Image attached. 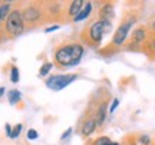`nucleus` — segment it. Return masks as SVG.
<instances>
[{
	"label": "nucleus",
	"mask_w": 155,
	"mask_h": 145,
	"mask_svg": "<svg viewBox=\"0 0 155 145\" xmlns=\"http://www.w3.org/2000/svg\"><path fill=\"white\" fill-rule=\"evenodd\" d=\"M135 17H131V19H125L124 22L119 25V28L116 29L115 35H114V38H112V46H115V48H119L125 43V40L128 38V33H129V30L131 28L134 26V23H135Z\"/></svg>",
	"instance_id": "5"
},
{
	"label": "nucleus",
	"mask_w": 155,
	"mask_h": 145,
	"mask_svg": "<svg viewBox=\"0 0 155 145\" xmlns=\"http://www.w3.org/2000/svg\"><path fill=\"white\" fill-rule=\"evenodd\" d=\"M25 29V20L20 10H12L10 15L6 19V32L10 35L12 38H17L23 33Z\"/></svg>",
	"instance_id": "3"
},
{
	"label": "nucleus",
	"mask_w": 155,
	"mask_h": 145,
	"mask_svg": "<svg viewBox=\"0 0 155 145\" xmlns=\"http://www.w3.org/2000/svg\"><path fill=\"white\" fill-rule=\"evenodd\" d=\"M96 127H98L96 119H95V118H88L86 121H83L82 128H81V132H82L83 137H89V135H92L95 132Z\"/></svg>",
	"instance_id": "8"
},
{
	"label": "nucleus",
	"mask_w": 155,
	"mask_h": 145,
	"mask_svg": "<svg viewBox=\"0 0 155 145\" xmlns=\"http://www.w3.org/2000/svg\"><path fill=\"white\" fill-rule=\"evenodd\" d=\"M22 15H23V20L28 23H36L42 19V12L36 6H28L22 12Z\"/></svg>",
	"instance_id": "6"
},
{
	"label": "nucleus",
	"mask_w": 155,
	"mask_h": 145,
	"mask_svg": "<svg viewBox=\"0 0 155 145\" xmlns=\"http://www.w3.org/2000/svg\"><path fill=\"white\" fill-rule=\"evenodd\" d=\"M83 6H85V2H83V0H75V2H72L71 6H69V10H68L69 16H72L73 19H75V17L81 13V10L83 9Z\"/></svg>",
	"instance_id": "11"
},
{
	"label": "nucleus",
	"mask_w": 155,
	"mask_h": 145,
	"mask_svg": "<svg viewBox=\"0 0 155 145\" xmlns=\"http://www.w3.org/2000/svg\"><path fill=\"white\" fill-rule=\"evenodd\" d=\"M6 135H7V137H9V138H10V135H12V129H13V127H12L10 124H6Z\"/></svg>",
	"instance_id": "24"
},
{
	"label": "nucleus",
	"mask_w": 155,
	"mask_h": 145,
	"mask_svg": "<svg viewBox=\"0 0 155 145\" xmlns=\"http://www.w3.org/2000/svg\"><path fill=\"white\" fill-rule=\"evenodd\" d=\"M72 131H73V128H68L63 134H62V137H61V141H65L66 138H69L71 137V134H72Z\"/></svg>",
	"instance_id": "22"
},
{
	"label": "nucleus",
	"mask_w": 155,
	"mask_h": 145,
	"mask_svg": "<svg viewBox=\"0 0 155 145\" xmlns=\"http://www.w3.org/2000/svg\"><path fill=\"white\" fill-rule=\"evenodd\" d=\"M83 46L81 43H66L59 46L55 52V63L61 68L76 66L82 61Z\"/></svg>",
	"instance_id": "1"
},
{
	"label": "nucleus",
	"mask_w": 155,
	"mask_h": 145,
	"mask_svg": "<svg viewBox=\"0 0 155 145\" xmlns=\"http://www.w3.org/2000/svg\"><path fill=\"white\" fill-rule=\"evenodd\" d=\"M5 92H6V89H5V86H0V98L5 95Z\"/></svg>",
	"instance_id": "26"
},
{
	"label": "nucleus",
	"mask_w": 155,
	"mask_h": 145,
	"mask_svg": "<svg viewBox=\"0 0 155 145\" xmlns=\"http://www.w3.org/2000/svg\"><path fill=\"white\" fill-rule=\"evenodd\" d=\"M138 144L139 145H151V138L148 137V135H139L138 137Z\"/></svg>",
	"instance_id": "18"
},
{
	"label": "nucleus",
	"mask_w": 155,
	"mask_h": 145,
	"mask_svg": "<svg viewBox=\"0 0 155 145\" xmlns=\"http://www.w3.org/2000/svg\"><path fill=\"white\" fill-rule=\"evenodd\" d=\"M147 36H148V33H147L145 28L135 29V30H134V33H132V38H131V45H129V49H132V48L138 49L139 45H141V43H144L145 40H147Z\"/></svg>",
	"instance_id": "7"
},
{
	"label": "nucleus",
	"mask_w": 155,
	"mask_h": 145,
	"mask_svg": "<svg viewBox=\"0 0 155 145\" xmlns=\"http://www.w3.org/2000/svg\"><path fill=\"white\" fill-rule=\"evenodd\" d=\"M148 45H150V48L155 52V38H152V39L150 40V43H148Z\"/></svg>",
	"instance_id": "25"
},
{
	"label": "nucleus",
	"mask_w": 155,
	"mask_h": 145,
	"mask_svg": "<svg viewBox=\"0 0 155 145\" xmlns=\"http://www.w3.org/2000/svg\"><path fill=\"white\" fill-rule=\"evenodd\" d=\"M112 28V23L109 20H96L94 22L88 29V43L91 45H99L101 42H102V38H104V35L108 33Z\"/></svg>",
	"instance_id": "2"
},
{
	"label": "nucleus",
	"mask_w": 155,
	"mask_h": 145,
	"mask_svg": "<svg viewBox=\"0 0 155 145\" xmlns=\"http://www.w3.org/2000/svg\"><path fill=\"white\" fill-rule=\"evenodd\" d=\"M151 30H152V32H155V20L151 23Z\"/></svg>",
	"instance_id": "27"
},
{
	"label": "nucleus",
	"mask_w": 155,
	"mask_h": 145,
	"mask_svg": "<svg viewBox=\"0 0 155 145\" xmlns=\"http://www.w3.org/2000/svg\"><path fill=\"white\" fill-rule=\"evenodd\" d=\"M38 137H39V134H38V131H36V129L30 128V129L28 131V140H30V141L38 140Z\"/></svg>",
	"instance_id": "21"
},
{
	"label": "nucleus",
	"mask_w": 155,
	"mask_h": 145,
	"mask_svg": "<svg viewBox=\"0 0 155 145\" xmlns=\"http://www.w3.org/2000/svg\"><path fill=\"white\" fill-rule=\"evenodd\" d=\"M10 81L13 84H17L20 81V75H19V69L17 66H12V71H10Z\"/></svg>",
	"instance_id": "16"
},
{
	"label": "nucleus",
	"mask_w": 155,
	"mask_h": 145,
	"mask_svg": "<svg viewBox=\"0 0 155 145\" xmlns=\"http://www.w3.org/2000/svg\"><path fill=\"white\" fill-rule=\"evenodd\" d=\"M22 129H23V125H22V124H17V125H15V127H13V129H12V135H10L12 140H16L17 137L20 135Z\"/></svg>",
	"instance_id": "17"
},
{
	"label": "nucleus",
	"mask_w": 155,
	"mask_h": 145,
	"mask_svg": "<svg viewBox=\"0 0 155 145\" xmlns=\"http://www.w3.org/2000/svg\"><path fill=\"white\" fill-rule=\"evenodd\" d=\"M52 68H53V63H50V62H46V63H43L42 66H40V69H39V76H46V75H49V72L52 71Z\"/></svg>",
	"instance_id": "15"
},
{
	"label": "nucleus",
	"mask_w": 155,
	"mask_h": 145,
	"mask_svg": "<svg viewBox=\"0 0 155 145\" xmlns=\"http://www.w3.org/2000/svg\"><path fill=\"white\" fill-rule=\"evenodd\" d=\"M118 106H119V99H118V98H114V101H112V104H111V106H109L108 112H109V114H114Z\"/></svg>",
	"instance_id": "20"
},
{
	"label": "nucleus",
	"mask_w": 155,
	"mask_h": 145,
	"mask_svg": "<svg viewBox=\"0 0 155 145\" xmlns=\"http://www.w3.org/2000/svg\"><path fill=\"white\" fill-rule=\"evenodd\" d=\"M112 141L108 138V137H101V138H98V140L94 142V145H108L111 144Z\"/></svg>",
	"instance_id": "19"
},
{
	"label": "nucleus",
	"mask_w": 155,
	"mask_h": 145,
	"mask_svg": "<svg viewBox=\"0 0 155 145\" xmlns=\"http://www.w3.org/2000/svg\"><path fill=\"white\" fill-rule=\"evenodd\" d=\"M7 101L10 105H16L17 102L22 101V92L17 89H10L7 92Z\"/></svg>",
	"instance_id": "13"
},
{
	"label": "nucleus",
	"mask_w": 155,
	"mask_h": 145,
	"mask_svg": "<svg viewBox=\"0 0 155 145\" xmlns=\"http://www.w3.org/2000/svg\"><path fill=\"white\" fill-rule=\"evenodd\" d=\"M99 17L101 20H109L114 17V5L112 3H105V5L101 7L99 10Z\"/></svg>",
	"instance_id": "9"
},
{
	"label": "nucleus",
	"mask_w": 155,
	"mask_h": 145,
	"mask_svg": "<svg viewBox=\"0 0 155 145\" xmlns=\"http://www.w3.org/2000/svg\"><path fill=\"white\" fill-rule=\"evenodd\" d=\"M92 3L91 2H88V3H85V6H83V9L81 10V13L78 15L75 19H73V22H82V20H85L86 17H89V15H91V12H92Z\"/></svg>",
	"instance_id": "12"
},
{
	"label": "nucleus",
	"mask_w": 155,
	"mask_h": 145,
	"mask_svg": "<svg viewBox=\"0 0 155 145\" xmlns=\"http://www.w3.org/2000/svg\"><path fill=\"white\" fill-rule=\"evenodd\" d=\"M58 29H61V26H59V25H53V26H49L48 29H45V33H50V32H55V30H58Z\"/></svg>",
	"instance_id": "23"
},
{
	"label": "nucleus",
	"mask_w": 155,
	"mask_h": 145,
	"mask_svg": "<svg viewBox=\"0 0 155 145\" xmlns=\"http://www.w3.org/2000/svg\"><path fill=\"white\" fill-rule=\"evenodd\" d=\"M108 109H109V108L106 105V101L99 105L98 111H96V117H95L98 127H102V125H104V122H105V119H106V112H108Z\"/></svg>",
	"instance_id": "10"
},
{
	"label": "nucleus",
	"mask_w": 155,
	"mask_h": 145,
	"mask_svg": "<svg viewBox=\"0 0 155 145\" xmlns=\"http://www.w3.org/2000/svg\"><path fill=\"white\" fill-rule=\"evenodd\" d=\"M10 3H3V5H0V23L3 22V20H6L7 19V16L10 15Z\"/></svg>",
	"instance_id": "14"
},
{
	"label": "nucleus",
	"mask_w": 155,
	"mask_h": 145,
	"mask_svg": "<svg viewBox=\"0 0 155 145\" xmlns=\"http://www.w3.org/2000/svg\"><path fill=\"white\" fill-rule=\"evenodd\" d=\"M108 145H121V144H118V142H111V144H108Z\"/></svg>",
	"instance_id": "28"
},
{
	"label": "nucleus",
	"mask_w": 155,
	"mask_h": 145,
	"mask_svg": "<svg viewBox=\"0 0 155 145\" xmlns=\"http://www.w3.org/2000/svg\"><path fill=\"white\" fill-rule=\"evenodd\" d=\"M78 79L76 73H66V75H52L45 81V85L52 91H62Z\"/></svg>",
	"instance_id": "4"
}]
</instances>
